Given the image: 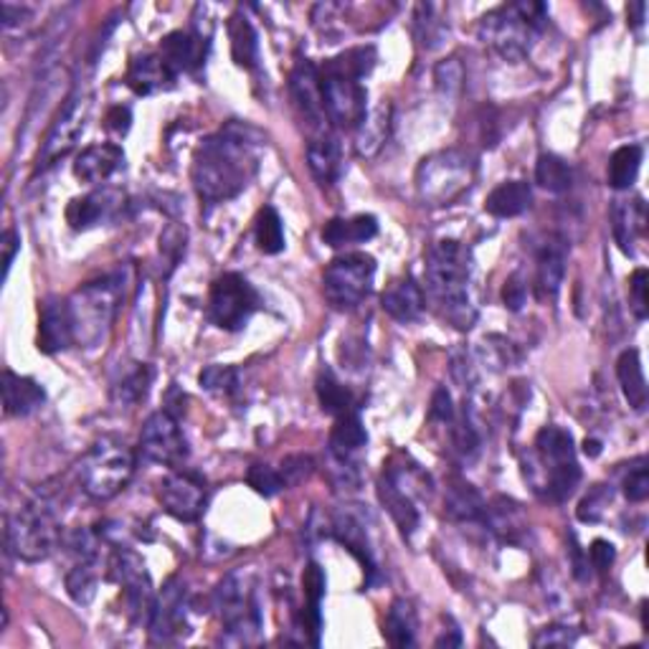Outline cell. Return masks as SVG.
Instances as JSON below:
<instances>
[{"label":"cell","mask_w":649,"mask_h":649,"mask_svg":"<svg viewBox=\"0 0 649 649\" xmlns=\"http://www.w3.org/2000/svg\"><path fill=\"white\" fill-rule=\"evenodd\" d=\"M265 135L246 122L231 120L206 137L193 158V185L206 204H226L249 188L259 170Z\"/></svg>","instance_id":"6da1fadb"},{"label":"cell","mask_w":649,"mask_h":649,"mask_svg":"<svg viewBox=\"0 0 649 649\" xmlns=\"http://www.w3.org/2000/svg\"><path fill=\"white\" fill-rule=\"evenodd\" d=\"M473 277V252L457 238H442L429 246L427 295L439 318L457 330H469L477 320Z\"/></svg>","instance_id":"7a4b0ae2"},{"label":"cell","mask_w":649,"mask_h":649,"mask_svg":"<svg viewBox=\"0 0 649 649\" xmlns=\"http://www.w3.org/2000/svg\"><path fill=\"white\" fill-rule=\"evenodd\" d=\"M523 473L540 498L551 502L568 500L581 482L574 437L561 427L540 429L532 442V457L525 462Z\"/></svg>","instance_id":"3957f363"},{"label":"cell","mask_w":649,"mask_h":649,"mask_svg":"<svg viewBox=\"0 0 649 649\" xmlns=\"http://www.w3.org/2000/svg\"><path fill=\"white\" fill-rule=\"evenodd\" d=\"M370 74L360 51L347 49L320 69L324 118L340 130H358L368 118V91L363 79Z\"/></svg>","instance_id":"277c9868"},{"label":"cell","mask_w":649,"mask_h":649,"mask_svg":"<svg viewBox=\"0 0 649 649\" xmlns=\"http://www.w3.org/2000/svg\"><path fill=\"white\" fill-rule=\"evenodd\" d=\"M546 23V5L523 0V3H507L485 13L477 26V36L510 64H517L532 51Z\"/></svg>","instance_id":"5b68a950"},{"label":"cell","mask_w":649,"mask_h":649,"mask_svg":"<svg viewBox=\"0 0 649 649\" xmlns=\"http://www.w3.org/2000/svg\"><path fill=\"white\" fill-rule=\"evenodd\" d=\"M61 543V523L49 494H38L5 523V546L19 561H46Z\"/></svg>","instance_id":"8992f818"},{"label":"cell","mask_w":649,"mask_h":649,"mask_svg":"<svg viewBox=\"0 0 649 649\" xmlns=\"http://www.w3.org/2000/svg\"><path fill=\"white\" fill-rule=\"evenodd\" d=\"M122 280L118 274L99 277L95 282L82 284L69 299V313H72L74 345L97 347L110 332L114 318L120 310Z\"/></svg>","instance_id":"52a82bcc"},{"label":"cell","mask_w":649,"mask_h":649,"mask_svg":"<svg viewBox=\"0 0 649 649\" xmlns=\"http://www.w3.org/2000/svg\"><path fill=\"white\" fill-rule=\"evenodd\" d=\"M135 475V454L120 439L105 437L89 446L84 454L76 477L82 490L91 500H112L125 490Z\"/></svg>","instance_id":"ba28073f"},{"label":"cell","mask_w":649,"mask_h":649,"mask_svg":"<svg viewBox=\"0 0 649 649\" xmlns=\"http://www.w3.org/2000/svg\"><path fill=\"white\" fill-rule=\"evenodd\" d=\"M213 607L226 627V635L236 645H254L261 639V607L257 584L249 571H234L223 576L213 589Z\"/></svg>","instance_id":"9c48e42d"},{"label":"cell","mask_w":649,"mask_h":649,"mask_svg":"<svg viewBox=\"0 0 649 649\" xmlns=\"http://www.w3.org/2000/svg\"><path fill=\"white\" fill-rule=\"evenodd\" d=\"M475 181V158L462 150H442L424 158L416 170V193L424 206H450Z\"/></svg>","instance_id":"30bf717a"},{"label":"cell","mask_w":649,"mask_h":649,"mask_svg":"<svg viewBox=\"0 0 649 649\" xmlns=\"http://www.w3.org/2000/svg\"><path fill=\"white\" fill-rule=\"evenodd\" d=\"M376 280V259L363 252L335 257L322 272V295L332 310L351 313L370 295Z\"/></svg>","instance_id":"8fae6325"},{"label":"cell","mask_w":649,"mask_h":649,"mask_svg":"<svg viewBox=\"0 0 649 649\" xmlns=\"http://www.w3.org/2000/svg\"><path fill=\"white\" fill-rule=\"evenodd\" d=\"M259 307L261 297L257 287L238 272L221 274L208 292V320L219 330H242Z\"/></svg>","instance_id":"7c38bea8"},{"label":"cell","mask_w":649,"mask_h":649,"mask_svg":"<svg viewBox=\"0 0 649 649\" xmlns=\"http://www.w3.org/2000/svg\"><path fill=\"white\" fill-rule=\"evenodd\" d=\"M89 114H91V97L82 89L72 91V95L66 97V102L61 105L57 120L51 122L49 133L44 137V145L41 150H38V160H36L38 170L53 166V162L66 158L69 152L76 148V143H79L84 130H87Z\"/></svg>","instance_id":"4fadbf2b"},{"label":"cell","mask_w":649,"mask_h":649,"mask_svg":"<svg viewBox=\"0 0 649 649\" xmlns=\"http://www.w3.org/2000/svg\"><path fill=\"white\" fill-rule=\"evenodd\" d=\"M110 578L122 586L127 601V612L133 622H150L152 607H156V591L145 561L130 548H118L110 559Z\"/></svg>","instance_id":"5bb4252c"},{"label":"cell","mask_w":649,"mask_h":649,"mask_svg":"<svg viewBox=\"0 0 649 649\" xmlns=\"http://www.w3.org/2000/svg\"><path fill=\"white\" fill-rule=\"evenodd\" d=\"M206 480L198 473H191V469L173 467V473L166 475L158 482L160 505L168 515H173L175 521H198L206 510Z\"/></svg>","instance_id":"9a60e30c"},{"label":"cell","mask_w":649,"mask_h":649,"mask_svg":"<svg viewBox=\"0 0 649 649\" xmlns=\"http://www.w3.org/2000/svg\"><path fill=\"white\" fill-rule=\"evenodd\" d=\"M140 454L162 467H181L188 457V442H185L175 416L166 408L145 421L140 431Z\"/></svg>","instance_id":"2e32d148"},{"label":"cell","mask_w":649,"mask_h":649,"mask_svg":"<svg viewBox=\"0 0 649 649\" xmlns=\"http://www.w3.org/2000/svg\"><path fill=\"white\" fill-rule=\"evenodd\" d=\"M188 591L177 578H170L162 589L160 597H156V607L150 614V637L152 642H173L188 632Z\"/></svg>","instance_id":"e0dca14e"},{"label":"cell","mask_w":649,"mask_h":649,"mask_svg":"<svg viewBox=\"0 0 649 649\" xmlns=\"http://www.w3.org/2000/svg\"><path fill=\"white\" fill-rule=\"evenodd\" d=\"M122 208H125V193L118 188H97L69 204L66 221L74 231H89L118 219Z\"/></svg>","instance_id":"ac0fdd59"},{"label":"cell","mask_w":649,"mask_h":649,"mask_svg":"<svg viewBox=\"0 0 649 649\" xmlns=\"http://www.w3.org/2000/svg\"><path fill=\"white\" fill-rule=\"evenodd\" d=\"M330 532L332 538H335L338 543L360 563L363 571L368 574V586L374 584L378 574V563H376V551H374V543H370L368 528L366 523H363V517L355 513V510H338V513L332 515Z\"/></svg>","instance_id":"d6986e66"},{"label":"cell","mask_w":649,"mask_h":649,"mask_svg":"<svg viewBox=\"0 0 649 649\" xmlns=\"http://www.w3.org/2000/svg\"><path fill=\"white\" fill-rule=\"evenodd\" d=\"M211 34H204V30L191 28V30H173L160 41V59L166 61L170 72L175 76L191 74L196 69L204 66L208 46H211Z\"/></svg>","instance_id":"ffe728a7"},{"label":"cell","mask_w":649,"mask_h":649,"mask_svg":"<svg viewBox=\"0 0 649 649\" xmlns=\"http://www.w3.org/2000/svg\"><path fill=\"white\" fill-rule=\"evenodd\" d=\"M38 351L46 355H57L74 345L72 313H69V299L46 297L38 305Z\"/></svg>","instance_id":"44dd1931"},{"label":"cell","mask_w":649,"mask_h":649,"mask_svg":"<svg viewBox=\"0 0 649 649\" xmlns=\"http://www.w3.org/2000/svg\"><path fill=\"white\" fill-rule=\"evenodd\" d=\"M290 89L292 97L303 112V118L310 122V127L328 130V118H324L322 107V82H320V69L313 64V61H297V66L292 69L290 74Z\"/></svg>","instance_id":"7402d4cb"},{"label":"cell","mask_w":649,"mask_h":649,"mask_svg":"<svg viewBox=\"0 0 649 649\" xmlns=\"http://www.w3.org/2000/svg\"><path fill=\"white\" fill-rule=\"evenodd\" d=\"M566 238L555 234H548L543 242H540L536 252V295L540 299H553L559 295L563 274H566Z\"/></svg>","instance_id":"603a6c76"},{"label":"cell","mask_w":649,"mask_h":649,"mask_svg":"<svg viewBox=\"0 0 649 649\" xmlns=\"http://www.w3.org/2000/svg\"><path fill=\"white\" fill-rule=\"evenodd\" d=\"M177 76L170 72L166 61L160 59V53H140L130 61L127 69V87L135 91L137 97H150L158 95V91H168L173 87Z\"/></svg>","instance_id":"cb8c5ba5"},{"label":"cell","mask_w":649,"mask_h":649,"mask_svg":"<svg viewBox=\"0 0 649 649\" xmlns=\"http://www.w3.org/2000/svg\"><path fill=\"white\" fill-rule=\"evenodd\" d=\"M125 162V152L114 143H99L84 148L74 160V175L82 183H105Z\"/></svg>","instance_id":"d4e9b609"},{"label":"cell","mask_w":649,"mask_h":649,"mask_svg":"<svg viewBox=\"0 0 649 649\" xmlns=\"http://www.w3.org/2000/svg\"><path fill=\"white\" fill-rule=\"evenodd\" d=\"M424 305H427V297H424V290L416 284L414 277L393 280L381 295L383 313L404 324L419 320L424 313Z\"/></svg>","instance_id":"484cf974"},{"label":"cell","mask_w":649,"mask_h":649,"mask_svg":"<svg viewBox=\"0 0 649 649\" xmlns=\"http://www.w3.org/2000/svg\"><path fill=\"white\" fill-rule=\"evenodd\" d=\"M378 498H381L383 507L389 510L391 521L399 525V530L404 536H412V532L419 528V507H416L414 494L406 490L404 485H399L393 477L385 473L378 480Z\"/></svg>","instance_id":"4316f807"},{"label":"cell","mask_w":649,"mask_h":649,"mask_svg":"<svg viewBox=\"0 0 649 649\" xmlns=\"http://www.w3.org/2000/svg\"><path fill=\"white\" fill-rule=\"evenodd\" d=\"M3 408L8 416H28L46 404L44 385L28 376H19L13 370H3Z\"/></svg>","instance_id":"83f0119b"},{"label":"cell","mask_w":649,"mask_h":649,"mask_svg":"<svg viewBox=\"0 0 649 649\" xmlns=\"http://www.w3.org/2000/svg\"><path fill=\"white\" fill-rule=\"evenodd\" d=\"M307 166L320 185L335 183L343 173V148L330 130H322L307 143Z\"/></svg>","instance_id":"f1b7e54d"},{"label":"cell","mask_w":649,"mask_h":649,"mask_svg":"<svg viewBox=\"0 0 649 649\" xmlns=\"http://www.w3.org/2000/svg\"><path fill=\"white\" fill-rule=\"evenodd\" d=\"M444 513L450 521L460 525H480V528H485L487 502L473 485L457 480L450 485V490H446Z\"/></svg>","instance_id":"f546056e"},{"label":"cell","mask_w":649,"mask_h":649,"mask_svg":"<svg viewBox=\"0 0 649 649\" xmlns=\"http://www.w3.org/2000/svg\"><path fill=\"white\" fill-rule=\"evenodd\" d=\"M647 226V211H645V200L635 198V200H614L612 206V231H614V242L620 244V249L624 254H635V244L637 236L645 234Z\"/></svg>","instance_id":"4dcf8cb0"},{"label":"cell","mask_w":649,"mask_h":649,"mask_svg":"<svg viewBox=\"0 0 649 649\" xmlns=\"http://www.w3.org/2000/svg\"><path fill=\"white\" fill-rule=\"evenodd\" d=\"M368 444V434L366 427H363L360 416L355 412H347L343 416H338L335 427L330 431V454L338 465L353 467L351 462L355 454H358L363 446Z\"/></svg>","instance_id":"1f68e13d"},{"label":"cell","mask_w":649,"mask_h":649,"mask_svg":"<svg viewBox=\"0 0 649 649\" xmlns=\"http://www.w3.org/2000/svg\"><path fill=\"white\" fill-rule=\"evenodd\" d=\"M378 234V219L370 213H358L351 219H330L322 226V242L332 249H343V246L366 244Z\"/></svg>","instance_id":"d6a6232c"},{"label":"cell","mask_w":649,"mask_h":649,"mask_svg":"<svg viewBox=\"0 0 649 649\" xmlns=\"http://www.w3.org/2000/svg\"><path fill=\"white\" fill-rule=\"evenodd\" d=\"M616 378H620L622 393L627 399V404L635 408V412H645L647 408V378H645V366L642 355H639L637 347H629L620 355L616 360Z\"/></svg>","instance_id":"836d02e7"},{"label":"cell","mask_w":649,"mask_h":649,"mask_svg":"<svg viewBox=\"0 0 649 649\" xmlns=\"http://www.w3.org/2000/svg\"><path fill=\"white\" fill-rule=\"evenodd\" d=\"M485 528L490 530L492 536H498L502 543H521L528 523H525L523 510L517 502L507 498H498L492 505H487Z\"/></svg>","instance_id":"e575fe53"},{"label":"cell","mask_w":649,"mask_h":649,"mask_svg":"<svg viewBox=\"0 0 649 649\" xmlns=\"http://www.w3.org/2000/svg\"><path fill=\"white\" fill-rule=\"evenodd\" d=\"M532 206V191L525 181H505L485 200V211L494 219H515Z\"/></svg>","instance_id":"d590c367"},{"label":"cell","mask_w":649,"mask_h":649,"mask_svg":"<svg viewBox=\"0 0 649 649\" xmlns=\"http://www.w3.org/2000/svg\"><path fill=\"white\" fill-rule=\"evenodd\" d=\"M229 38H231V57L236 66L254 69L259 61V36L254 30L252 21L246 15L236 13L229 19Z\"/></svg>","instance_id":"8d00e7d4"},{"label":"cell","mask_w":649,"mask_h":649,"mask_svg":"<svg viewBox=\"0 0 649 649\" xmlns=\"http://www.w3.org/2000/svg\"><path fill=\"white\" fill-rule=\"evenodd\" d=\"M383 637L393 647H414L416 645V612L412 601L396 599L385 614Z\"/></svg>","instance_id":"74e56055"},{"label":"cell","mask_w":649,"mask_h":649,"mask_svg":"<svg viewBox=\"0 0 649 649\" xmlns=\"http://www.w3.org/2000/svg\"><path fill=\"white\" fill-rule=\"evenodd\" d=\"M389 120H391V107L381 105L378 110L368 112V118L360 122V127L355 130V148H358V156L374 158L378 150L383 148L385 137H389Z\"/></svg>","instance_id":"f35d334b"},{"label":"cell","mask_w":649,"mask_h":649,"mask_svg":"<svg viewBox=\"0 0 649 649\" xmlns=\"http://www.w3.org/2000/svg\"><path fill=\"white\" fill-rule=\"evenodd\" d=\"M642 158L645 150L642 145H624L609 160V185L614 191H629L635 185L639 168H642Z\"/></svg>","instance_id":"ab89813d"},{"label":"cell","mask_w":649,"mask_h":649,"mask_svg":"<svg viewBox=\"0 0 649 649\" xmlns=\"http://www.w3.org/2000/svg\"><path fill=\"white\" fill-rule=\"evenodd\" d=\"M152 378H156V370H152L148 363H137V366L130 370L120 383H114L112 401L122 408L140 404V401L148 396Z\"/></svg>","instance_id":"60d3db41"},{"label":"cell","mask_w":649,"mask_h":649,"mask_svg":"<svg viewBox=\"0 0 649 649\" xmlns=\"http://www.w3.org/2000/svg\"><path fill=\"white\" fill-rule=\"evenodd\" d=\"M536 183L548 193H566L574 185V168L553 152H543L536 162Z\"/></svg>","instance_id":"b9f144b4"},{"label":"cell","mask_w":649,"mask_h":649,"mask_svg":"<svg viewBox=\"0 0 649 649\" xmlns=\"http://www.w3.org/2000/svg\"><path fill=\"white\" fill-rule=\"evenodd\" d=\"M254 238H257L259 252L269 254V257L284 252V223L274 206H265L257 213V221H254Z\"/></svg>","instance_id":"7bdbcfd3"},{"label":"cell","mask_w":649,"mask_h":649,"mask_svg":"<svg viewBox=\"0 0 649 649\" xmlns=\"http://www.w3.org/2000/svg\"><path fill=\"white\" fill-rule=\"evenodd\" d=\"M99 586V561H76L66 574V591L76 604L87 607L97 597Z\"/></svg>","instance_id":"ee69618b"},{"label":"cell","mask_w":649,"mask_h":649,"mask_svg":"<svg viewBox=\"0 0 649 649\" xmlns=\"http://www.w3.org/2000/svg\"><path fill=\"white\" fill-rule=\"evenodd\" d=\"M315 389H318V399H320V406L324 414L335 416L338 419V416L353 412V393L347 385L338 381L332 370H322Z\"/></svg>","instance_id":"f6af8a7d"},{"label":"cell","mask_w":649,"mask_h":649,"mask_svg":"<svg viewBox=\"0 0 649 649\" xmlns=\"http://www.w3.org/2000/svg\"><path fill=\"white\" fill-rule=\"evenodd\" d=\"M446 34H450V28H446L442 19H437V5L421 3L416 8V36H419L421 46L437 49V46L444 41Z\"/></svg>","instance_id":"bcb514c9"},{"label":"cell","mask_w":649,"mask_h":649,"mask_svg":"<svg viewBox=\"0 0 649 649\" xmlns=\"http://www.w3.org/2000/svg\"><path fill=\"white\" fill-rule=\"evenodd\" d=\"M452 444L454 450H457L460 457L465 460H473L477 452H480V431H477V427L473 424V419H469V414L465 412L462 416H454L452 421Z\"/></svg>","instance_id":"7dc6e473"},{"label":"cell","mask_w":649,"mask_h":649,"mask_svg":"<svg viewBox=\"0 0 649 649\" xmlns=\"http://www.w3.org/2000/svg\"><path fill=\"white\" fill-rule=\"evenodd\" d=\"M246 482H249L252 490L261 494V498H274V494L284 490L282 475L269 465H252L249 473H246Z\"/></svg>","instance_id":"c3c4849f"},{"label":"cell","mask_w":649,"mask_h":649,"mask_svg":"<svg viewBox=\"0 0 649 649\" xmlns=\"http://www.w3.org/2000/svg\"><path fill=\"white\" fill-rule=\"evenodd\" d=\"M609 505H612V490H609L607 485H597L591 487V492L581 500L576 515L581 523H599L601 517H604Z\"/></svg>","instance_id":"681fc988"},{"label":"cell","mask_w":649,"mask_h":649,"mask_svg":"<svg viewBox=\"0 0 649 649\" xmlns=\"http://www.w3.org/2000/svg\"><path fill=\"white\" fill-rule=\"evenodd\" d=\"M622 490H624V498L629 502H645L649 498V469L645 457H637L632 462L629 473L624 475Z\"/></svg>","instance_id":"f907efd6"},{"label":"cell","mask_w":649,"mask_h":649,"mask_svg":"<svg viewBox=\"0 0 649 649\" xmlns=\"http://www.w3.org/2000/svg\"><path fill=\"white\" fill-rule=\"evenodd\" d=\"M198 381L211 393H234L238 385V370L231 366H208L200 370Z\"/></svg>","instance_id":"816d5d0a"},{"label":"cell","mask_w":649,"mask_h":649,"mask_svg":"<svg viewBox=\"0 0 649 649\" xmlns=\"http://www.w3.org/2000/svg\"><path fill=\"white\" fill-rule=\"evenodd\" d=\"M183 252H185V229L177 226V223H170V226L162 231V236H160V254H162V259H166L168 272H173V269L177 267Z\"/></svg>","instance_id":"f5cc1de1"},{"label":"cell","mask_w":649,"mask_h":649,"mask_svg":"<svg viewBox=\"0 0 649 649\" xmlns=\"http://www.w3.org/2000/svg\"><path fill=\"white\" fill-rule=\"evenodd\" d=\"M647 287H649V272L645 267H639V269H635V274L629 277V307H632V313H635L637 320H647V315H649Z\"/></svg>","instance_id":"db71d44e"},{"label":"cell","mask_w":649,"mask_h":649,"mask_svg":"<svg viewBox=\"0 0 649 649\" xmlns=\"http://www.w3.org/2000/svg\"><path fill=\"white\" fill-rule=\"evenodd\" d=\"M502 303L510 313H521L525 303H528V282L521 272L510 274L505 284H502Z\"/></svg>","instance_id":"11a10c76"},{"label":"cell","mask_w":649,"mask_h":649,"mask_svg":"<svg viewBox=\"0 0 649 649\" xmlns=\"http://www.w3.org/2000/svg\"><path fill=\"white\" fill-rule=\"evenodd\" d=\"M315 469V462L310 457H305V454H295V457H287L282 462V480H284V487H292V485H299L303 480H307V477L313 475Z\"/></svg>","instance_id":"9f6ffc18"},{"label":"cell","mask_w":649,"mask_h":649,"mask_svg":"<svg viewBox=\"0 0 649 649\" xmlns=\"http://www.w3.org/2000/svg\"><path fill=\"white\" fill-rule=\"evenodd\" d=\"M429 416L434 421H442V424H452L454 416H457V408H454V401H452V393L444 389V385H439L434 391V396H431V408H429Z\"/></svg>","instance_id":"6f0895ef"},{"label":"cell","mask_w":649,"mask_h":649,"mask_svg":"<svg viewBox=\"0 0 649 649\" xmlns=\"http://www.w3.org/2000/svg\"><path fill=\"white\" fill-rule=\"evenodd\" d=\"M576 642V632L571 627H559V624H553V627H546L540 629V635L532 639V645L536 647H568Z\"/></svg>","instance_id":"680465c9"},{"label":"cell","mask_w":649,"mask_h":649,"mask_svg":"<svg viewBox=\"0 0 649 649\" xmlns=\"http://www.w3.org/2000/svg\"><path fill=\"white\" fill-rule=\"evenodd\" d=\"M462 76L465 74H462V66L457 59L444 61V64H439V69H437L439 89L446 91V95H454V91L462 87Z\"/></svg>","instance_id":"91938a15"},{"label":"cell","mask_w":649,"mask_h":649,"mask_svg":"<svg viewBox=\"0 0 649 649\" xmlns=\"http://www.w3.org/2000/svg\"><path fill=\"white\" fill-rule=\"evenodd\" d=\"M614 559L616 551L609 540H593L589 548V563L591 568H597V574H607V571L614 566Z\"/></svg>","instance_id":"94428289"},{"label":"cell","mask_w":649,"mask_h":649,"mask_svg":"<svg viewBox=\"0 0 649 649\" xmlns=\"http://www.w3.org/2000/svg\"><path fill=\"white\" fill-rule=\"evenodd\" d=\"M130 125H133V112H130V107H112L110 112H107L105 118V127L110 130L112 135L118 137H125L130 133Z\"/></svg>","instance_id":"6125c7cd"},{"label":"cell","mask_w":649,"mask_h":649,"mask_svg":"<svg viewBox=\"0 0 649 649\" xmlns=\"http://www.w3.org/2000/svg\"><path fill=\"white\" fill-rule=\"evenodd\" d=\"M0 246H3V280H8V272H11L15 254H19V249H21L19 231H15V229H5L3 244H0Z\"/></svg>","instance_id":"be15d7a7"},{"label":"cell","mask_w":649,"mask_h":649,"mask_svg":"<svg viewBox=\"0 0 649 649\" xmlns=\"http://www.w3.org/2000/svg\"><path fill=\"white\" fill-rule=\"evenodd\" d=\"M0 19H3V28L11 30L21 23L30 19V11L26 5H13V3H0Z\"/></svg>","instance_id":"e7e4bbea"},{"label":"cell","mask_w":649,"mask_h":649,"mask_svg":"<svg viewBox=\"0 0 649 649\" xmlns=\"http://www.w3.org/2000/svg\"><path fill=\"white\" fill-rule=\"evenodd\" d=\"M645 13H647V3H632L627 8V19L635 28H639L645 23Z\"/></svg>","instance_id":"03108f58"},{"label":"cell","mask_w":649,"mask_h":649,"mask_svg":"<svg viewBox=\"0 0 649 649\" xmlns=\"http://www.w3.org/2000/svg\"><path fill=\"white\" fill-rule=\"evenodd\" d=\"M584 452L589 454V457H599V454H601V442H599V439H586V442H584Z\"/></svg>","instance_id":"003e7915"}]
</instances>
